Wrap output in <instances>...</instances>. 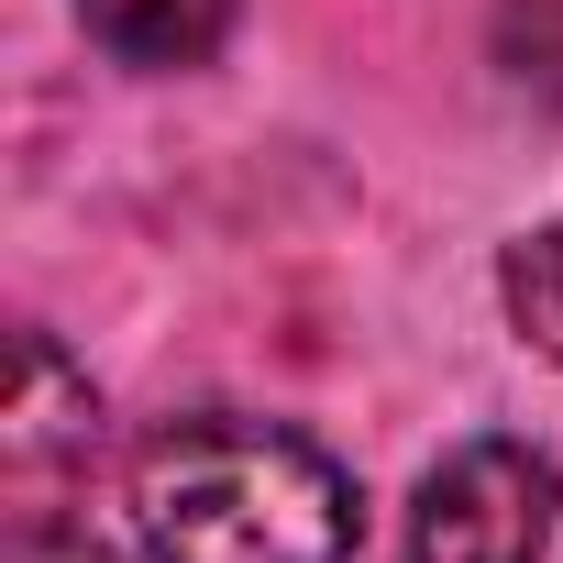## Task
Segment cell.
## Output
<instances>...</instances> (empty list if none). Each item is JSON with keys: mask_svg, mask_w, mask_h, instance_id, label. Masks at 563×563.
I'll list each match as a JSON object with an SVG mask.
<instances>
[{"mask_svg": "<svg viewBox=\"0 0 563 563\" xmlns=\"http://www.w3.org/2000/svg\"><path fill=\"white\" fill-rule=\"evenodd\" d=\"M497 288H508V321H519V343L563 365V221H541V232H519V243H508Z\"/></svg>", "mask_w": 563, "mask_h": 563, "instance_id": "cell-5", "label": "cell"}, {"mask_svg": "<svg viewBox=\"0 0 563 563\" xmlns=\"http://www.w3.org/2000/svg\"><path fill=\"white\" fill-rule=\"evenodd\" d=\"M552 508H563V464L486 431L431 464V486L409 508V563H541Z\"/></svg>", "mask_w": 563, "mask_h": 563, "instance_id": "cell-2", "label": "cell"}, {"mask_svg": "<svg viewBox=\"0 0 563 563\" xmlns=\"http://www.w3.org/2000/svg\"><path fill=\"white\" fill-rule=\"evenodd\" d=\"M133 530L155 563H354V475L265 420H166L133 453Z\"/></svg>", "mask_w": 563, "mask_h": 563, "instance_id": "cell-1", "label": "cell"}, {"mask_svg": "<svg viewBox=\"0 0 563 563\" xmlns=\"http://www.w3.org/2000/svg\"><path fill=\"white\" fill-rule=\"evenodd\" d=\"M12 563H111L100 541H56V530H12Z\"/></svg>", "mask_w": 563, "mask_h": 563, "instance_id": "cell-6", "label": "cell"}, {"mask_svg": "<svg viewBox=\"0 0 563 563\" xmlns=\"http://www.w3.org/2000/svg\"><path fill=\"white\" fill-rule=\"evenodd\" d=\"M89 453H100V398H89V376H78L45 332H23V354H12V409H0L12 530H45V497H56L67 475H89Z\"/></svg>", "mask_w": 563, "mask_h": 563, "instance_id": "cell-3", "label": "cell"}, {"mask_svg": "<svg viewBox=\"0 0 563 563\" xmlns=\"http://www.w3.org/2000/svg\"><path fill=\"white\" fill-rule=\"evenodd\" d=\"M78 23L122 56V67H199L232 23V0H78Z\"/></svg>", "mask_w": 563, "mask_h": 563, "instance_id": "cell-4", "label": "cell"}]
</instances>
